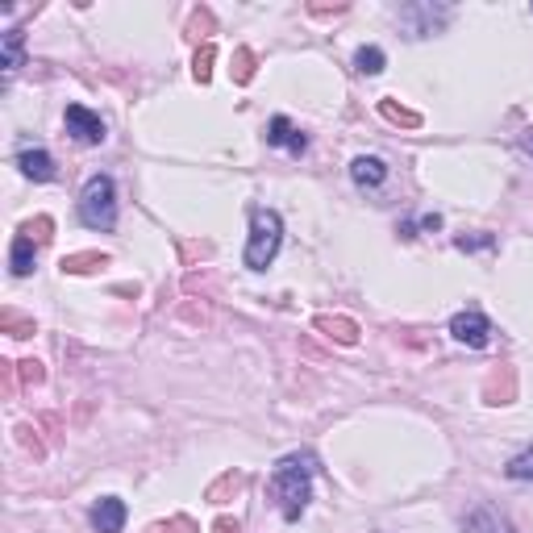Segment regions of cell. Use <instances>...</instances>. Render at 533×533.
I'll list each match as a JSON object with an SVG mask.
<instances>
[{
	"label": "cell",
	"mask_w": 533,
	"mask_h": 533,
	"mask_svg": "<svg viewBox=\"0 0 533 533\" xmlns=\"http://www.w3.org/2000/svg\"><path fill=\"white\" fill-rule=\"evenodd\" d=\"M313 475H317V454L313 451H292L271 467L266 496L279 504L284 521H300V513L313 500Z\"/></svg>",
	"instance_id": "obj_1"
},
{
	"label": "cell",
	"mask_w": 533,
	"mask_h": 533,
	"mask_svg": "<svg viewBox=\"0 0 533 533\" xmlns=\"http://www.w3.org/2000/svg\"><path fill=\"white\" fill-rule=\"evenodd\" d=\"M279 247H284V221L276 208H250V242H247V266L250 271H266L276 263Z\"/></svg>",
	"instance_id": "obj_2"
},
{
	"label": "cell",
	"mask_w": 533,
	"mask_h": 533,
	"mask_svg": "<svg viewBox=\"0 0 533 533\" xmlns=\"http://www.w3.org/2000/svg\"><path fill=\"white\" fill-rule=\"evenodd\" d=\"M75 213L88 229H109L117 226V184L113 175H92L88 184H83L80 200H75Z\"/></svg>",
	"instance_id": "obj_3"
},
{
	"label": "cell",
	"mask_w": 533,
	"mask_h": 533,
	"mask_svg": "<svg viewBox=\"0 0 533 533\" xmlns=\"http://www.w3.org/2000/svg\"><path fill=\"white\" fill-rule=\"evenodd\" d=\"M63 125L72 133L80 146H101L109 138V125L101 121V113L92 109H83V104H67V113H63Z\"/></svg>",
	"instance_id": "obj_4"
},
{
	"label": "cell",
	"mask_w": 533,
	"mask_h": 533,
	"mask_svg": "<svg viewBox=\"0 0 533 533\" xmlns=\"http://www.w3.org/2000/svg\"><path fill=\"white\" fill-rule=\"evenodd\" d=\"M451 334L462 342V346L483 350V346H488V342H492V321L483 317L480 308H467V313H454V321H451Z\"/></svg>",
	"instance_id": "obj_5"
},
{
	"label": "cell",
	"mask_w": 533,
	"mask_h": 533,
	"mask_svg": "<svg viewBox=\"0 0 533 533\" xmlns=\"http://www.w3.org/2000/svg\"><path fill=\"white\" fill-rule=\"evenodd\" d=\"M125 517H130L125 500H117V496H101V500L92 504L88 521H92L96 533H121V529H125Z\"/></svg>",
	"instance_id": "obj_6"
},
{
	"label": "cell",
	"mask_w": 533,
	"mask_h": 533,
	"mask_svg": "<svg viewBox=\"0 0 533 533\" xmlns=\"http://www.w3.org/2000/svg\"><path fill=\"white\" fill-rule=\"evenodd\" d=\"M462 533H517L513 521L500 513V509H492V504H480V509H471L467 513V521H462Z\"/></svg>",
	"instance_id": "obj_7"
},
{
	"label": "cell",
	"mask_w": 533,
	"mask_h": 533,
	"mask_svg": "<svg viewBox=\"0 0 533 533\" xmlns=\"http://www.w3.org/2000/svg\"><path fill=\"white\" fill-rule=\"evenodd\" d=\"M0 67H5V83L25 67V34L21 30H5L0 34Z\"/></svg>",
	"instance_id": "obj_8"
},
{
	"label": "cell",
	"mask_w": 533,
	"mask_h": 533,
	"mask_svg": "<svg viewBox=\"0 0 533 533\" xmlns=\"http://www.w3.org/2000/svg\"><path fill=\"white\" fill-rule=\"evenodd\" d=\"M266 142L284 146L287 154H305L308 150V138L292 121H287V117H271V125H266Z\"/></svg>",
	"instance_id": "obj_9"
},
{
	"label": "cell",
	"mask_w": 533,
	"mask_h": 533,
	"mask_svg": "<svg viewBox=\"0 0 533 533\" xmlns=\"http://www.w3.org/2000/svg\"><path fill=\"white\" fill-rule=\"evenodd\" d=\"M17 167L25 179H38V184H46V179H54V159L42 146H25V150L17 154Z\"/></svg>",
	"instance_id": "obj_10"
},
{
	"label": "cell",
	"mask_w": 533,
	"mask_h": 533,
	"mask_svg": "<svg viewBox=\"0 0 533 533\" xmlns=\"http://www.w3.org/2000/svg\"><path fill=\"white\" fill-rule=\"evenodd\" d=\"M350 179L359 188H380L383 179H388V163L375 159V154H359V159L350 163Z\"/></svg>",
	"instance_id": "obj_11"
},
{
	"label": "cell",
	"mask_w": 533,
	"mask_h": 533,
	"mask_svg": "<svg viewBox=\"0 0 533 533\" xmlns=\"http://www.w3.org/2000/svg\"><path fill=\"white\" fill-rule=\"evenodd\" d=\"M513 396H517L513 367H496L492 375H488V383H483V400H488V404H509Z\"/></svg>",
	"instance_id": "obj_12"
},
{
	"label": "cell",
	"mask_w": 533,
	"mask_h": 533,
	"mask_svg": "<svg viewBox=\"0 0 533 533\" xmlns=\"http://www.w3.org/2000/svg\"><path fill=\"white\" fill-rule=\"evenodd\" d=\"M313 329H321V334L334 338L338 346H354V342H359V325L350 317H325V313H321V317H313Z\"/></svg>",
	"instance_id": "obj_13"
},
{
	"label": "cell",
	"mask_w": 533,
	"mask_h": 533,
	"mask_svg": "<svg viewBox=\"0 0 533 533\" xmlns=\"http://www.w3.org/2000/svg\"><path fill=\"white\" fill-rule=\"evenodd\" d=\"M59 266H63V276H88L96 266H109V255H101V250H80V255H67Z\"/></svg>",
	"instance_id": "obj_14"
},
{
	"label": "cell",
	"mask_w": 533,
	"mask_h": 533,
	"mask_svg": "<svg viewBox=\"0 0 533 533\" xmlns=\"http://www.w3.org/2000/svg\"><path fill=\"white\" fill-rule=\"evenodd\" d=\"M409 17H421V25H417V34L412 38H425V34H433L441 25V21L451 17V9H433V5H409Z\"/></svg>",
	"instance_id": "obj_15"
},
{
	"label": "cell",
	"mask_w": 533,
	"mask_h": 533,
	"mask_svg": "<svg viewBox=\"0 0 533 533\" xmlns=\"http://www.w3.org/2000/svg\"><path fill=\"white\" fill-rule=\"evenodd\" d=\"M9 266H13V276H30V271H34V242H30L25 234H17V237H13Z\"/></svg>",
	"instance_id": "obj_16"
},
{
	"label": "cell",
	"mask_w": 533,
	"mask_h": 533,
	"mask_svg": "<svg viewBox=\"0 0 533 533\" xmlns=\"http://www.w3.org/2000/svg\"><path fill=\"white\" fill-rule=\"evenodd\" d=\"M242 483H247V480H242L237 471H226V475H221V480H217L213 488L205 492V496H208V504H226L229 496H237V492H242Z\"/></svg>",
	"instance_id": "obj_17"
},
{
	"label": "cell",
	"mask_w": 533,
	"mask_h": 533,
	"mask_svg": "<svg viewBox=\"0 0 533 533\" xmlns=\"http://www.w3.org/2000/svg\"><path fill=\"white\" fill-rule=\"evenodd\" d=\"M354 67H359L363 75H380L383 67H388V54H383L380 46H359V51H354Z\"/></svg>",
	"instance_id": "obj_18"
},
{
	"label": "cell",
	"mask_w": 533,
	"mask_h": 533,
	"mask_svg": "<svg viewBox=\"0 0 533 533\" xmlns=\"http://www.w3.org/2000/svg\"><path fill=\"white\" fill-rule=\"evenodd\" d=\"M213 63H217V46L213 42H205L200 51H196V59H192V75H196V83L205 88V83H213Z\"/></svg>",
	"instance_id": "obj_19"
},
{
	"label": "cell",
	"mask_w": 533,
	"mask_h": 533,
	"mask_svg": "<svg viewBox=\"0 0 533 533\" xmlns=\"http://www.w3.org/2000/svg\"><path fill=\"white\" fill-rule=\"evenodd\" d=\"M255 67H258L255 51H250V46H237L234 51V83H250L255 80Z\"/></svg>",
	"instance_id": "obj_20"
},
{
	"label": "cell",
	"mask_w": 533,
	"mask_h": 533,
	"mask_svg": "<svg viewBox=\"0 0 533 533\" xmlns=\"http://www.w3.org/2000/svg\"><path fill=\"white\" fill-rule=\"evenodd\" d=\"M380 113L388 117L392 125H409V130L421 125V113H412V109H404V104H396V101H380Z\"/></svg>",
	"instance_id": "obj_21"
},
{
	"label": "cell",
	"mask_w": 533,
	"mask_h": 533,
	"mask_svg": "<svg viewBox=\"0 0 533 533\" xmlns=\"http://www.w3.org/2000/svg\"><path fill=\"white\" fill-rule=\"evenodd\" d=\"M0 325H5V334H9V338H30V334H34V321L21 317V313H13V308H5V313H0Z\"/></svg>",
	"instance_id": "obj_22"
},
{
	"label": "cell",
	"mask_w": 533,
	"mask_h": 533,
	"mask_svg": "<svg viewBox=\"0 0 533 533\" xmlns=\"http://www.w3.org/2000/svg\"><path fill=\"white\" fill-rule=\"evenodd\" d=\"M208 30H213V13L200 5V9H192V17H188V38L200 42V38H208Z\"/></svg>",
	"instance_id": "obj_23"
},
{
	"label": "cell",
	"mask_w": 533,
	"mask_h": 533,
	"mask_svg": "<svg viewBox=\"0 0 533 533\" xmlns=\"http://www.w3.org/2000/svg\"><path fill=\"white\" fill-rule=\"evenodd\" d=\"M21 234L30 237V242H51V237H54V221H51V217H34V221H25V226H21Z\"/></svg>",
	"instance_id": "obj_24"
},
{
	"label": "cell",
	"mask_w": 533,
	"mask_h": 533,
	"mask_svg": "<svg viewBox=\"0 0 533 533\" xmlns=\"http://www.w3.org/2000/svg\"><path fill=\"white\" fill-rule=\"evenodd\" d=\"M504 475H509V480H533V451H525V454H517V459H509Z\"/></svg>",
	"instance_id": "obj_25"
},
{
	"label": "cell",
	"mask_w": 533,
	"mask_h": 533,
	"mask_svg": "<svg viewBox=\"0 0 533 533\" xmlns=\"http://www.w3.org/2000/svg\"><path fill=\"white\" fill-rule=\"evenodd\" d=\"M146 533H196L192 517H171V521H154Z\"/></svg>",
	"instance_id": "obj_26"
},
{
	"label": "cell",
	"mask_w": 533,
	"mask_h": 533,
	"mask_svg": "<svg viewBox=\"0 0 533 533\" xmlns=\"http://www.w3.org/2000/svg\"><path fill=\"white\" fill-rule=\"evenodd\" d=\"M17 375H21V383H30V388H38V383L46 380V371H42V363H38V359L17 363Z\"/></svg>",
	"instance_id": "obj_27"
},
{
	"label": "cell",
	"mask_w": 533,
	"mask_h": 533,
	"mask_svg": "<svg viewBox=\"0 0 533 533\" xmlns=\"http://www.w3.org/2000/svg\"><path fill=\"white\" fill-rule=\"evenodd\" d=\"M213 533H242V525H237L234 517H217V521H213Z\"/></svg>",
	"instance_id": "obj_28"
},
{
	"label": "cell",
	"mask_w": 533,
	"mask_h": 533,
	"mask_svg": "<svg viewBox=\"0 0 533 533\" xmlns=\"http://www.w3.org/2000/svg\"><path fill=\"white\" fill-rule=\"evenodd\" d=\"M313 17H338V13H346V5H334V9H329V5H313Z\"/></svg>",
	"instance_id": "obj_29"
},
{
	"label": "cell",
	"mask_w": 533,
	"mask_h": 533,
	"mask_svg": "<svg viewBox=\"0 0 533 533\" xmlns=\"http://www.w3.org/2000/svg\"><path fill=\"white\" fill-rule=\"evenodd\" d=\"M480 247H492V237H459V250H480Z\"/></svg>",
	"instance_id": "obj_30"
},
{
	"label": "cell",
	"mask_w": 533,
	"mask_h": 533,
	"mask_svg": "<svg viewBox=\"0 0 533 533\" xmlns=\"http://www.w3.org/2000/svg\"><path fill=\"white\" fill-rule=\"evenodd\" d=\"M521 146H525V150L533 154V133H525V138H521Z\"/></svg>",
	"instance_id": "obj_31"
}]
</instances>
